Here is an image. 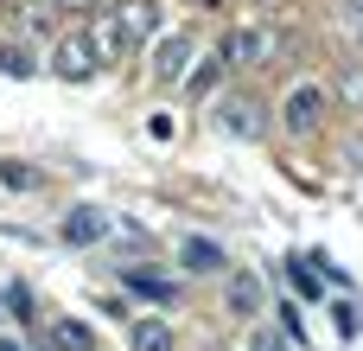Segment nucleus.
Returning <instances> with one entry per match:
<instances>
[{
	"mask_svg": "<svg viewBox=\"0 0 363 351\" xmlns=\"http://www.w3.org/2000/svg\"><path fill=\"white\" fill-rule=\"evenodd\" d=\"M357 6H363V0H357ZM357 45H363V13H357Z\"/></svg>",
	"mask_w": 363,
	"mask_h": 351,
	"instance_id": "412c9836",
	"label": "nucleus"
},
{
	"mask_svg": "<svg viewBox=\"0 0 363 351\" xmlns=\"http://www.w3.org/2000/svg\"><path fill=\"white\" fill-rule=\"evenodd\" d=\"M108 230H115V224H108L96 205H77V211L64 217V243H70V249H89V243H102Z\"/></svg>",
	"mask_w": 363,
	"mask_h": 351,
	"instance_id": "0eeeda50",
	"label": "nucleus"
},
{
	"mask_svg": "<svg viewBox=\"0 0 363 351\" xmlns=\"http://www.w3.org/2000/svg\"><path fill=\"white\" fill-rule=\"evenodd\" d=\"M51 70H57L64 83L96 77V51H89V38H83V32H64V38H57V51H51Z\"/></svg>",
	"mask_w": 363,
	"mask_h": 351,
	"instance_id": "39448f33",
	"label": "nucleus"
},
{
	"mask_svg": "<svg viewBox=\"0 0 363 351\" xmlns=\"http://www.w3.org/2000/svg\"><path fill=\"white\" fill-rule=\"evenodd\" d=\"M179 262H185L191 275H217V269H230L223 249H217L211 237H185V243H179Z\"/></svg>",
	"mask_w": 363,
	"mask_h": 351,
	"instance_id": "6e6552de",
	"label": "nucleus"
},
{
	"mask_svg": "<svg viewBox=\"0 0 363 351\" xmlns=\"http://www.w3.org/2000/svg\"><path fill=\"white\" fill-rule=\"evenodd\" d=\"M51 6H96V0H51Z\"/></svg>",
	"mask_w": 363,
	"mask_h": 351,
	"instance_id": "aec40b11",
	"label": "nucleus"
},
{
	"mask_svg": "<svg viewBox=\"0 0 363 351\" xmlns=\"http://www.w3.org/2000/svg\"><path fill=\"white\" fill-rule=\"evenodd\" d=\"M0 351H26V345H19V339H13V333H0Z\"/></svg>",
	"mask_w": 363,
	"mask_h": 351,
	"instance_id": "6ab92c4d",
	"label": "nucleus"
},
{
	"mask_svg": "<svg viewBox=\"0 0 363 351\" xmlns=\"http://www.w3.org/2000/svg\"><path fill=\"white\" fill-rule=\"evenodd\" d=\"M6 307H13V313L26 320V313H32V294H26V288H6Z\"/></svg>",
	"mask_w": 363,
	"mask_h": 351,
	"instance_id": "f3484780",
	"label": "nucleus"
},
{
	"mask_svg": "<svg viewBox=\"0 0 363 351\" xmlns=\"http://www.w3.org/2000/svg\"><path fill=\"white\" fill-rule=\"evenodd\" d=\"M332 320H338V333H345V339H351V333H357V313H351V307H345V301H338V307H332Z\"/></svg>",
	"mask_w": 363,
	"mask_h": 351,
	"instance_id": "a211bd4d",
	"label": "nucleus"
},
{
	"mask_svg": "<svg viewBox=\"0 0 363 351\" xmlns=\"http://www.w3.org/2000/svg\"><path fill=\"white\" fill-rule=\"evenodd\" d=\"M38 64H32V51L26 45H0V77H32Z\"/></svg>",
	"mask_w": 363,
	"mask_h": 351,
	"instance_id": "ddd939ff",
	"label": "nucleus"
},
{
	"mask_svg": "<svg viewBox=\"0 0 363 351\" xmlns=\"http://www.w3.org/2000/svg\"><path fill=\"white\" fill-rule=\"evenodd\" d=\"M223 301H230L236 320H255V313H262V281H255V275H230V294H223Z\"/></svg>",
	"mask_w": 363,
	"mask_h": 351,
	"instance_id": "1a4fd4ad",
	"label": "nucleus"
},
{
	"mask_svg": "<svg viewBox=\"0 0 363 351\" xmlns=\"http://www.w3.org/2000/svg\"><path fill=\"white\" fill-rule=\"evenodd\" d=\"M325 122V83H294L287 102H281V128L287 134H313Z\"/></svg>",
	"mask_w": 363,
	"mask_h": 351,
	"instance_id": "7ed1b4c3",
	"label": "nucleus"
},
{
	"mask_svg": "<svg viewBox=\"0 0 363 351\" xmlns=\"http://www.w3.org/2000/svg\"><path fill=\"white\" fill-rule=\"evenodd\" d=\"M185 70H191V32H166V38L153 45V77L172 83V77H185Z\"/></svg>",
	"mask_w": 363,
	"mask_h": 351,
	"instance_id": "423d86ee",
	"label": "nucleus"
},
{
	"mask_svg": "<svg viewBox=\"0 0 363 351\" xmlns=\"http://www.w3.org/2000/svg\"><path fill=\"white\" fill-rule=\"evenodd\" d=\"M217 128H223V134H236V141H262V134H268V122H262V102H255V96H223V102H217Z\"/></svg>",
	"mask_w": 363,
	"mask_h": 351,
	"instance_id": "20e7f679",
	"label": "nucleus"
},
{
	"mask_svg": "<svg viewBox=\"0 0 363 351\" xmlns=\"http://www.w3.org/2000/svg\"><path fill=\"white\" fill-rule=\"evenodd\" d=\"M128 345L134 351H172V320H134L128 326Z\"/></svg>",
	"mask_w": 363,
	"mask_h": 351,
	"instance_id": "9d476101",
	"label": "nucleus"
},
{
	"mask_svg": "<svg viewBox=\"0 0 363 351\" xmlns=\"http://www.w3.org/2000/svg\"><path fill=\"white\" fill-rule=\"evenodd\" d=\"M338 90H345V102H351V109H363V64L345 70V83H338Z\"/></svg>",
	"mask_w": 363,
	"mask_h": 351,
	"instance_id": "2eb2a0df",
	"label": "nucleus"
},
{
	"mask_svg": "<svg viewBox=\"0 0 363 351\" xmlns=\"http://www.w3.org/2000/svg\"><path fill=\"white\" fill-rule=\"evenodd\" d=\"M121 281H128L134 294H147V301H172V281H160V275H147V269H128Z\"/></svg>",
	"mask_w": 363,
	"mask_h": 351,
	"instance_id": "f8f14e48",
	"label": "nucleus"
},
{
	"mask_svg": "<svg viewBox=\"0 0 363 351\" xmlns=\"http://www.w3.org/2000/svg\"><path fill=\"white\" fill-rule=\"evenodd\" d=\"M249 351H294V339H287V333H268V326H262V333L249 339Z\"/></svg>",
	"mask_w": 363,
	"mask_h": 351,
	"instance_id": "dca6fc26",
	"label": "nucleus"
},
{
	"mask_svg": "<svg viewBox=\"0 0 363 351\" xmlns=\"http://www.w3.org/2000/svg\"><path fill=\"white\" fill-rule=\"evenodd\" d=\"M217 58H223V64H242V70H249V64H274V58H281V32H274V26H236V32L217 38Z\"/></svg>",
	"mask_w": 363,
	"mask_h": 351,
	"instance_id": "f03ea898",
	"label": "nucleus"
},
{
	"mask_svg": "<svg viewBox=\"0 0 363 351\" xmlns=\"http://www.w3.org/2000/svg\"><path fill=\"white\" fill-rule=\"evenodd\" d=\"M51 345L57 351H96V333H89L83 320H57V326H51Z\"/></svg>",
	"mask_w": 363,
	"mask_h": 351,
	"instance_id": "9b49d317",
	"label": "nucleus"
},
{
	"mask_svg": "<svg viewBox=\"0 0 363 351\" xmlns=\"http://www.w3.org/2000/svg\"><path fill=\"white\" fill-rule=\"evenodd\" d=\"M0 179H6L13 192H32V185H38V173H32V166H19V160H6V166H0Z\"/></svg>",
	"mask_w": 363,
	"mask_h": 351,
	"instance_id": "4468645a",
	"label": "nucleus"
},
{
	"mask_svg": "<svg viewBox=\"0 0 363 351\" xmlns=\"http://www.w3.org/2000/svg\"><path fill=\"white\" fill-rule=\"evenodd\" d=\"M153 6L147 0H121V6H108V13H96V26L83 32L89 38V51H96V70L102 64H121V58H134V45L153 32Z\"/></svg>",
	"mask_w": 363,
	"mask_h": 351,
	"instance_id": "f257e3e1",
	"label": "nucleus"
}]
</instances>
